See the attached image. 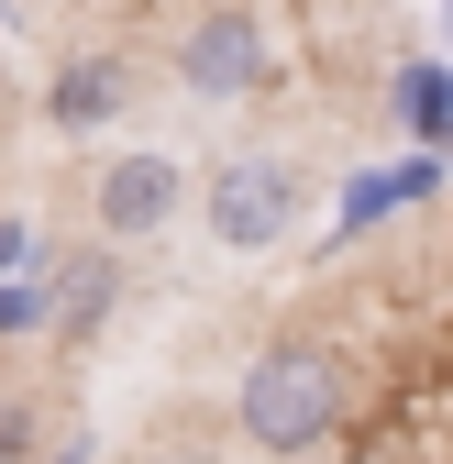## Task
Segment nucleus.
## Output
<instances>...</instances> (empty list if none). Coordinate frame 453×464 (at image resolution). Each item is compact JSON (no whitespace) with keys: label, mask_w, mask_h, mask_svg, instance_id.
<instances>
[{"label":"nucleus","mask_w":453,"mask_h":464,"mask_svg":"<svg viewBox=\"0 0 453 464\" xmlns=\"http://www.w3.org/2000/svg\"><path fill=\"white\" fill-rule=\"evenodd\" d=\"M288 221H299V178H288L276 155H221V166H210V244H221V255L288 244Z\"/></svg>","instance_id":"nucleus-2"},{"label":"nucleus","mask_w":453,"mask_h":464,"mask_svg":"<svg viewBox=\"0 0 453 464\" xmlns=\"http://www.w3.org/2000/svg\"><path fill=\"white\" fill-rule=\"evenodd\" d=\"M442 34H453V0H442Z\"/></svg>","instance_id":"nucleus-10"},{"label":"nucleus","mask_w":453,"mask_h":464,"mask_svg":"<svg viewBox=\"0 0 453 464\" xmlns=\"http://www.w3.org/2000/svg\"><path fill=\"white\" fill-rule=\"evenodd\" d=\"M233 431L255 453H321L343 431V365L321 343H265L244 365V398H233Z\"/></svg>","instance_id":"nucleus-1"},{"label":"nucleus","mask_w":453,"mask_h":464,"mask_svg":"<svg viewBox=\"0 0 453 464\" xmlns=\"http://www.w3.org/2000/svg\"><path fill=\"white\" fill-rule=\"evenodd\" d=\"M178 199H188V166H178V155H111V166H100V188H89V210H100L111 244H144V232H166V221H178Z\"/></svg>","instance_id":"nucleus-4"},{"label":"nucleus","mask_w":453,"mask_h":464,"mask_svg":"<svg viewBox=\"0 0 453 464\" xmlns=\"http://www.w3.org/2000/svg\"><path fill=\"white\" fill-rule=\"evenodd\" d=\"M178 78H188L199 100H255V89L276 78V44H265V23L244 12V0H210V12L178 34Z\"/></svg>","instance_id":"nucleus-3"},{"label":"nucleus","mask_w":453,"mask_h":464,"mask_svg":"<svg viewBox=\"0 0 453 464\" xmlns=\"http://www.w3.org/2000/svg\"><path fill=\"white\" fill-rule=\"evenodd\" d=\"M34 266H44V244H34L23 221H0V276H34Z\"/></svg>","instance_id":"nucleus-9"},{"label":"nucleus","mask_w":453,"mask_h":464,"mask_svg":"<svg viewBox=\"0 0 453 464\" xmlns=\"http://www.w3.org/2000/svg\"><path fill=\"white\" fill-rule=\"evenodd\" d=\"M122 100H133V67H122V55H78V67L44 89V111H55L67 133H100V122H111Z\"/></svg>","instance_id":"nucleus-5"},{"label":"nucleus","mask_w":453,"mask_h":464,"mask_svg":"<svg viewBox=\"0 0 453 464\" xmlns=\"http://www.w3.org/2000/svg\"><path fill=\"white\" fill-rule=\"evenodd\" d=\"M44 310H55V255L34 276H0V332H44Z\"/></svg>","instance_id":"nucleus-8"},{"label":"nucleus","mask_w":453,"mask_h":464,"mask_svg":"<svg viewBox=\"0 0 453 464\" xmlns=\"http://www.w3.org/2000/svg\"><path fill=\"white\" fill-rule=\"evenodd\" d=\"M399 111H410L420 155H442L453 144V67H399Z\"/></svg>","instance_id":"nucleus-7"},{"label":"nucleus","mask_w":453,"mask_h":464,"mask_svg":"<svg viewBox=\"0 0 453 464\" xmlns=\"http://www.w3.org/2000/svg\"><path fill=\"white\" fill-rule=\"evenodd\" d=\"M111 287H122V255H67L44 332H55V343H89V332H100V310H111Z\"/></svg>","instance_id":"nucleus-6"}]
</instances>
